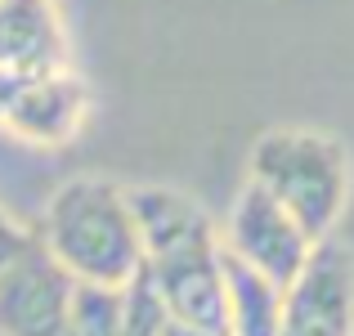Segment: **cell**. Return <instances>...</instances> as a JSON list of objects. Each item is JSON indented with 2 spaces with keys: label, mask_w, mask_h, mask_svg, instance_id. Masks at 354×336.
Instances as JSON below:
<instances>
[{
  "label": "cell",
  "mask_w": 354,
  "mask_h": 336,
  "mask_svg": "<svg viewBox=\"0 0 354 336\" xmlns=\"http://www.w3.org/2000/svg\"><path fill=\"white\" fill-rule=\"evenodd\" d=\"M139 233H144V274L162 296L171 323L202 332H225V247L220 224L202 202L180 189L144 184L130 189Z\"/></svg>",
  "instance_id": "6da1fadb"
},
{
  "label": "cell",
  "mask_w": 354,
  "mask_h": 336,
  "mask_svg": "<svg viewBox=\"0 0 354 336\" xmlns=\"http://www.w3.org/2000/svg\"><path fill=\"white\" fill-rule=\"evenodd\" d=\"M72 68L59 0H0V77Z\"/></svg>",
  "instance_id": "ba28073f"
},
{
  "label": "cell",
  "mask_w": 354,
  "mask_h": 336,
  "mask_svg": "<svg viewBox=\"0 0 354 336\" xmlns=\"http://www.w3.org/2000/svg\"><path fill=\"white\" fill-rule=\"evenodd\" d=\"M220 247L234 260H242V265H251L256 274H265L269 283L287 287L301 274V265L310 260L314 238L260 184L247 180L238 189L229 216L220 220Z\"/></svg>",
  "instance_id": "5b68a950"
},
{
  "label": "cell",
  "mask_w": 354,
  "mask_h": 336,
  "mask_svg": "<svg viewBox=\"0 0 354 336\" xmlns=\"http://www.w3.org/2000/svg\"><path fill=\"white\" fill-rule=\"evenodd\" d=\"M251 184L269 193L314 242L332 238L350 202V148L328 130L278 126L251 148Z\"/></svg>",
  "instance_id": "3957f363"
},
{
  "label": "cell",
  "mask_w": 354,
  "mask_h": 336,
  "mask_svg": "<svg viewBox=\"0 0 354 336\" xmlns=\"http://www.w3.org/2000/svg\"><path fill=\"white\" fill-rule=\"evenodd\" d=\"M77 278L32 238L0 269V336H72Z\"/></svg>",
  "instance_id": "52a82bcc"
},
{
  "label": "cell",
  "mask_w": 354,
  "mask_h": 336,
  "mask_svg": "<svg viewBox=\"0 0 354 336\" xmlns=\"http://www.w3.org/2000/svg\"><path fill=\"white\" fill-rule=\"evenodd\" d=\"M90 86L77 68L0 77V135L27 148H68L86 130Z\"/></svg>",
  "instance_id": "277c9868"
},
{
  "label": "cell",
  "mask_w": 354,
  "mask_h": 336,
  "mask_svg": "<svg viewBox=\"0 0 354 336\" xmlns=\"http://www.w3.org/2000/svg\"><path fill=\"white\" fill-rule=\"evenodd\" d=\"M162 336H229V332H202V328H184V323H166Z\"/></svg>",
  "instance_id": "8fae6325"
},
{
  "label": "cell",
  "mask_w": 354,
  "mask_h": 336,
  "mask_svg": "<svg viewBox=\"0 0 354 336\" xmlns=\"http://www.w3.org/2000/svg\"><path fill=\"white\" fill-rule=\"evenodd\" d=\"M72 336H126V287L77 283Z\"/></svg>",
  "instance_id": "30bf717a"
},
{
  "label": "cell",
  "mask_w": 354,
  "mask_h": 336,
  "mask_svg": "<svg viewBox=\"0 0 354 336\" xmlns=\"http://www.w3.org/2000/svg\"><path fill=\"white\" fill-rule=\"evenodd\" d=\"M278 323H283V287L225 251V332L278 336Z\"/></svg>",
  "instance_id": "9c48e42d"
},
{
  "label": "cell",
  "mask_w": 354,
  "mask_h": 336,
  "mask_svg": "<svg viewBox=\"0 0 354 336\" xmlns=\"http://www.w3.org/2000/svg\"><path fill=\"white\" fill-rule=\"evenodd\" d=\"M36 238L77 283L126 287L144 274V233L126 184L99 175L68 180L45 202Z\"/></svg>",
  "instance_id": "7a4b0ae2"
},
{
  "label": "cell",
  "mask_w": 354,
  "mask_h": 336,
  "mask_svg": "<svg viewBox=\"0 0 354 336\" xmlns=\"http://www.w3.org/2000/svg\"><path fill=\"white\" fill-rule=\"evenodd\" d=\"M278 336H354V247L314 242L301 274L283 287Z\"/></svg>",
  "instance_id": "8992f818"
}]
</instances>
